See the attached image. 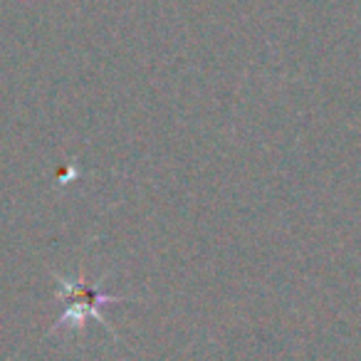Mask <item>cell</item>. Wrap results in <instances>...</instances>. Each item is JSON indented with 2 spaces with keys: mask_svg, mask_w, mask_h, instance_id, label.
Masks as SVG:
<instances>
[{
  "mask_svg": "<svg viewBox=\"0 0 361 361\" xmlns=\"http://www.w3.org/2000/svg\"><path fill=\"white\" fill-rule=\"evenodd\" d=\"M60 300L67 302V307L62 310V314L57 317V322L52 324L50 331L60 329H82L87 319H97L99 324L109 326L102 317V307L111 305V302H121V297L104 295L97 287H90L85 280H62L60 277Z\"/></svg>",
  "mask_w": 361,
  "mask_h": 361,
  "instance_id": "obj_1",
  "label": "cell"
}]
</instances>
